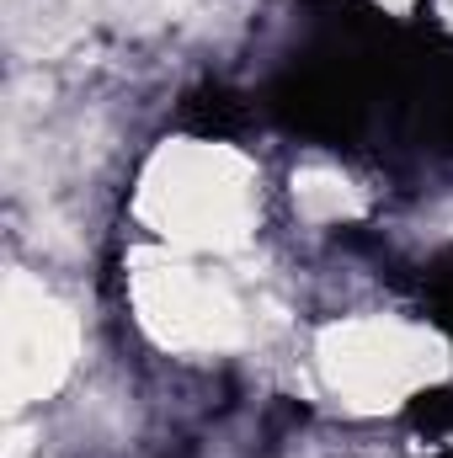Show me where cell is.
<instances>
[{"mask_svg":"<svg viewBox=\"0 0 453 458\" xmlns=\"http://www.w3.org/2000/svg\"><path fill=\"white\" fill-rule=\"evenodd\" d=\"M144 208L160 234L182 245H235L256 203H251V176L229 149H182L155 165Z\"/></svg>","mask_w":453,"mask_h":458,"instance_id":"obj_1","label":"cell"},{"mask_svg":"<svg viewBox=\"0 0 453 458\" xmlns=\"http://www.w3.org/2000/svg\"><path fill=\"white\" fill-rule=\"evenodd\" d=\"M326 384L337 394L368 400V405H395L427 378V336L411 326H384V320H352L337 326L321 346Z\"/></svg>","mask_w":453,"mask_h":458,"instance_id":"obj_2","label":"cell"},{"mask_svg":"<svg viewBox=\"0 0 453 458\" xmlns=\"http://www.w3.org/2000/svg\"><path fill=\"white\" fill-rule=\"evenodd\" d=\"M70 368V320L32 293L21 304V288H11V315H5V384L11 394H43L59 373Z\"/></svg>","mask_w":453,"mask_h":458,"instance_id":"obj_3","label":"cell"}]
</instances>
